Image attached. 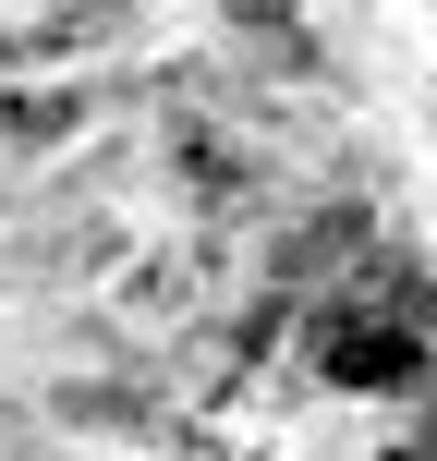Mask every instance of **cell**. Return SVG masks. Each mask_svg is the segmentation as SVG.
Here are the masks:
<instances>
[{"mask_svg":"<svg viewBox=\"0 0 437 461\" xmlns=\"http://www.w3.org/2000/svg\"><path fill=\"white\" fill-rule=\"evenodd\" d=\"M304 352H316V376L352 389V401H414L425 389V340L389 328V316H352V303H304Z\"/></svg>","mask_w":437,"mask_h":461,"instance_id":"cell-1","label":"cell"},{"mask_svg":"<svg viewBox=\"0 0 437 461\" xmlns=\"http://www.w3.org/2000/svg\"><path fill=\"white\" fill-rule=\"evenodd\" d=\"M365 255H377V207H365V194H328V207H304L268 243V292L279 303H316V292H341Z\"/></svg>","mask_w":437,"mask_h":461,"instance_id":"cell-2","label":"cell"},{"mask_svg":"<svg viewBox=\"0 0 437 461\" xmlns=\"http://www.w3.org/2000/svg\"><path fill=\"white\" fill-rule=\"evenodd\" d=\"M170 170L195 183V207H207V219H231V207L268 194V158H255L243 134H219V122H183V134H170Z\"/></svg>","mask_w":437,"mask_h":461,"instance_id":"cell-3","label":"cell"},{"mask_svg":"<svg viewBox=\"0 0 437 461\" xmlns=\"http://www.w3.org/2000/svg\"><path fill=\"white\" fill-rule=\"evenodd\" d=\"M49 425H73V438H159L170 413L134 376H61V389H49Z\"/></svg>","mask_w":437,"mask_h":461,"instance_id":"cell-4","label":"cell"},{"mask_svg":"<svg viewBox=\"0 0 437 461\" xmlns=\"http://www.w3.org/2000/svg\"><path fill=\"white\" fill-rule=\"evenodd\" d=\"M292 13L304 0H231V24H255V37H292Z\"/></svg>","mask_w":437,"mask_h":461,"instance_id":"cell-5","label":"cell"},{"mask_svg":"<svg viewBox=\"0 0 437 461\" xmlns=\"http://www.w3.org/2000/svg\"><path fill=\"white\" fill-rule=\"evenodd\" d=\"M377 461H437V413H414V425H401V438L377 449Z\"/></svg>","mask_w":437,"mask_h":461,"instance_id":"cell-6","label":"cell"}]
</instances>
